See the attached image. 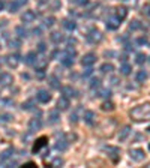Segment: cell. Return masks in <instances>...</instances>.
<instances>
[{
  "mask_svg": "<svg viewBox=\"0 0 150 168\" xmlns=\"http://www.w3.org/2000/svg\"><path fill=\"white\" fill-rule=\"evenodd\" d=\"M126 15H128V9L125 6H120V8L116 9V18H119L120 21H123L126 18Z\"/></svg>",
  "mask_w": 150,
  "mask_h": 168,
  "instance_id": "8fae6325",
  "label": "cell"
},
{
  "mask_svg": "<svg viewBox=\"0 0 150 168\" xmlns=\"http://www.w3.org/2000/svg\"><path fill=\"white\" fill-rule=\"evenodd\" d=\"M38 50L41 51V53H44V51H45V44H44V42H41V44L38 45Z\"/></svg>",
  "mask_w": 150,
  "mask_h": 168,
  "instance_id": "ab89813d",
  "label": "cell"
},
{
  "mask_svg": "<svg viewBox=\"0 0 150 168\" xmlns=\"http://www.w3.org/2000/svg\"><path fill=\"white\" fill-rule=\"evenodd\" d=\"M129 29L131 30H138V29H143V24L138 20H134V21H131V24H129Z\"/></svg>",
  "mask_w": 150,
  "mask_h": 168,
  "instance_id": "484cf974",
  "label": "cell"
},
{
  "mask_svg": "<svg viewBox=\"0 0 150 168\" xmlns=\"http://www.w3.org/2000/svg\"><path fill=\"white\" fill-rule=\"evenodd\" d=\"M39 3H45V2H48V0H38Z\"/></svg>",
  "mask_w": 150,
  "mask_h": 168,
  "instance_id": "bcb514c9",
  "label": "cell"
},
{
  "mask_svg": "<svg viewBox=\"0 0 150 168\" xmlns=\"http://www.w3.org/2000/svg\"><path fill=\"white\" fill-rule=\"evenodd\" d=\"M62 92H63V95H66L68 98H75V96H78V95H77V90H75V89H72L71 86L63 87V89H62Z\"/></svg>",
  "mask_w": 150,
  "mask_h": 168,
  "instance_id": "7c38bea8",
  "label": "cell"
},
{
  "mask_svg": "<svg viewBox=\"0 0 150 168\" xmlns=\"http://www.w3.org/2000/svg\"><path fill=\"white\" fill-rule=\"evenodd\" d=\"M101 107H102L104 111H113V110H114V104H113L111 101H105L102 105H101Z\"/></svg>",
  "mask_w": 150,
  "mask_h": 168,
  "instance_id": "d4e9b609",
  "label": "cell"
},
{
  "mask_svg": "<svg viewBox=\"0 0 150 168\" xmlns=\"http://www.w3.org/2000/svg\"><path fill=\"white\" fill-rule=\"evenodd\" d=\"M35 20H36L35 11H26L24 14H23V17H21V21L23 23H33Z\"/></svg>",
  "mask_w": 150,
  "mask_h": 168,
  "instance_id": "ba28073f",
  "label": "cell"
},
{
  "mask_svg": "<svg viewBox=\"0 0 150 168\" xmlns=\"http://www.w3.org/2000/svg\"><path fill=\"white\" fill-rule=\"evenodd\" d=\"M119 26H120V20H119V18H116V20H108L107 29H108V30H114V29H117Z\"/></svg>",
  "mask_w": 150,
  "mask_h": 168,
  "instance_id": "ac0fdd59",
  "label": "cell"
},
{
  "mask_svg": "<svg viewBox=\"0 0 150 168\" xmlns=\"http://www.w3.org/2000/svg\"><path fill=\"white\" fill-rule=\"evenodd\" d=\"M149 150H150V144H149Z\"/></svg>",
  "mask_w": 150,
  "mask_h": 168,
  "instance_id": "7dc6e473",
  "label": "cell"
},
{
  "mask_svg": "<svg viewBox=\"0 0 150 168\" xmlns=\"http://www.w3.org/2000/svg\"><path fill=\"white\" fill-rule=\"evenodd\" d=\"M131 71H132L131 65H129V63H126V62H123V65L120 66V74H122V75H129V74H131Z\"/></svg>",
  "mask_w": 150,
  "mask_h": 168,
  "instance_id": "2e32d148",
  "label": "cell"
},
{
  "mask_svg": "<svg viewBox=\"0 0 150 168\" xmlns=\"http://www.w3.org/2000/svg\"><path fill=\"white\" fill-rule=\"evenodd\" d=\"M98 96H110V90H102L101 95H98Z\"/></svg>",
  "mask_w": 150,
  "mask_h": 168,
  "instance_id": "b9f144b4",
  "label": "cell"
},
{
  "mask_svg": "<svg viewBox=\"0 0 150 168\" xmlns=\"http://www.w3.org/2000/svg\"><path fill=\"white\" fill-rule=\"evenodd\" d=\"M48 80H50V84L53 86V87H54V89H59V87H60V84H59V80L56 78V77H50Z\"/></svg>",
  "mask_w": 150,
  "mask_h": 168,
  "instance_id": "f1b7e54d",
  "label": "cell"
},
{
  "mask_svg": "<svg viewBox=\"0 0 150 168\" xmlns=\"http://www.w3.org/2000/svg\"><path fill=\"white\" fill-rule=\"evenodd\" d=\"M143 15H146V17H150V5H144L143 6Z\"/></svg>",
  "mask_w": 150,
  "mask_h": 168,
  "instance_id": "1f68e13d",
  "label": "cell"
},
{
  "mask_svg": "<svg viewBox=\"0 0 150 168\" xmlns=\"http://www.w3.org/2000/svg\"><path fill=\"white\" fill-rule=\"evenodd\" d=\"M131 134V128L129 126H125L123 129H122V132H120V135H119V140L120 141H125L126 138H128V135Z\"/></svg>",
  "mask_w": 150,
  "mask_h": 168,
  "instance_id": "d6986e66",
  "label": "cell"
},
{
  "mask_svg": "<svg viewBox=\"0 0 150 168\" xmlns=\"http://www.w3.org/2000/svg\"><path fill=\"white\" fill-rule=\"evenodd\" d=\"M17 33H20V36H26V30H23V27H17Z\"/></svg>",
  "mask_w": 150,
  "mask_h": 168,
  "instance_id": "f35d334b",
  "label": "cell"
},
{
  "mask_svg": "<svg viewBox=\"0 0 150 168\" xmlns=\"http://www.w3.org/2000/svg\"><path fill=\"white\" fill-rule=\"evenodd\" d=\"M11 153H12V149H8V150H5L3 153H2V159H8L9 156H11Z\"/></svg>",
  "mask_w": 150,
  "mask_h": 168,
  "instance_id": "d6a6232c",
  "label": "cell"
},
{
  "mask_svg": "<svg viewBox=\"0 0 150 168\" xmlns=\"http://www.w3.org/2000/svg\"><path fill=\"white\" fill-rule=\"evenodd\" d=\"M57 108L59 110H68L69 108V99H68V96H62L60 99H59V102H57Z\"/></svg>",
  "mask_w": 150,
  "mask_h": 168,
  "instance_id": "30bf717a",
  "label": "cell"
},
{
  "mask_svg": "<svg viewBox=\"0 0 150 168\" xmlns=\"http://www.w3.org/2000/svg\"><path fill=\"white\" fill-rule=\"evenodd\" d=\"M147 167H150V164H149V165H147Z\"/></svg>",
  "mask_w": 150,
  "mask_h": 168,
  "instance_id": "c3c4849f",
  "label": "cell"
},
{
  "mask_svg": "<svg viewBox=\"0 0 150 168\" xmlns=\"http://www.w3.org/2000/svg\"><path fill=\"white\" fill-rule=\"evenodd\" d=\"M129 117L132 119L134 122H149L150 120V104L144 102L140 104L137 107H134L129 111Z\"/></svg>",
  "mask_w": 150,
  "mask_h": 168,
  "instance_id": "6da1fadb",
  "label": "cell"
},
{
  "mask_svg": "<svg viewBox=\"0 0 150 168\" xmlns=\"http://www.w3.org/2000/svg\"><path fill=\"white\" fill-rule=\"evenodd\" d=\"M57 120H59L57 111H53V113H50V122H51V123H56Z\"/></svg>",
  "mask_w": 150,
  "mask_h": 168,
  "instance_id": "4dcf8cb0",
  "label": "cell"
},
{
  "mask_svg": "<svg viewBox=\"0 0 150 168\" xmlns=\"http://www.w3.org/2000/svg\"><path fill=\"white\" fill-rule=\"evenodd\" d=\"M18 8H20V5H18L17 2L14 0V2H12V3L9 5V12H17V9H18Z\"/></svg>",
  "mask_w": 150,
  "mask_h": 168,
  "instance_id": "f546056e",
  "label": "cell"
},
{
  "mask_svg": "<svg viewBox=\"0 0 150 168\" xmlns=\"http://www.w3.org/2000/svg\"><path fill=\"white\" fill-rule=\"evenodd\" d=\"M135 80H137V83H144L147 80V72L146 71H138L137 75H135Z\"/></svg>",
  "mask_w": 150,
  "mask_h": 168,
  "instance_id": "e0dca14e",
  "label": "cell"
},
{
  "mask_svg": "<svg viewBox=\"0 0 150 168\" xmlns=\"http://www.w3.org/2000/svg\"><path fill=\"white\" fill-rule=\"evenodd\" d=\"M72 2H74V5H80V6L87 5V0H72Z\"/></svg>",
  "mask_w": 150,
  "mask_h": 168,
  "instance_id": "d590c367",
  "label": "cell"
},
{
  "mask_svg": "<svg viewBox=\"0 0 150 168\" xmlns=\"http://www.w3.org/2000/svg\"><path fill=\"white\" fill-rule=\"evenodd\" d=\"M137 42H138L140 45H146V44H147V38H146V36H141V38L137 39Z\"/></svg>",
  "mask_w": 150,
  "mask_h": 168,
  "instance_id": "836d02e7",
  "label": "cell"
},
{
  "mask_svg": "<svg viewBox=\"0 0 150 168\" xmlns=\"http://www.w3.org/2000/svg\"><path fill=\"white\" fill-rule=\"evenodd\" d=\"M111 71H114V66H113L111 63H104V65L101 66V72H102V74H108Z\"/></svg>",
  "mask_w": 150,
  "mask_h": 168,
  "instance_id": "cb8c5ba5",
  "label": "cell"
},
{
  "mask_svg": "<svg viewBox=\"0 0 150 168\" xmlns=\"http://www.w3.org/2000/svg\"><path fill=\"white\" fill-rule=\"evenodd\" d=\"M3 6H5V3H3V2H2V0H0V11H2V9H3Z\"/></svg>",
  "mask_w": 150,
  "mask_h": 168,
  "instance_id": "f6af8a7d",
  "label": "cell"
},
{
  "mask_svg": "<svg viewBox=\"0 0 150 168\" xmlns=\"http://www.w3.org/2000/svg\"><path fill=\"white\" fill-rule=\"evenodd\" d=\"M50 38H51V41L54 42V44H60V42L63 41V36L59 33V32H53V33L50 35Z\"/></svg>",
  "mask_w": 150,
  "mask_h": 168,
  "instance_id": "7402d4cb",
  "label": "cell"
},
{
  "mask_svg": "<svg viewBox=\"0 0 150 168\" xmlns=\"http://www.w3.org/2000/svg\"><path fill=\"white\" fill-rule=\"evenodd\" d=\"M35 60H36V53L35 51H30V53H27V56H26V63L27 65H33Z\"/></svg>",
  "mask_w": 150,
  "mask_h": 168,
  "instance_id": "44dd1931",
  "label": "cell"
},
{
  "mask_svg": "<svg viewBox=\"0 0 150 168\" xmlns=\"http://www.w3.org/2000/svg\"><path fill=\"white\" fill-rule=\"evenodd\" d=\"M60 6H62V3H60L59 0H54V3H53V8L57 9V8H60Z\"/></svg>",
  "mask_w": 150,
  "mask_h": 168,
  "instance_id": "60d3db41",
  "label": "cell"
},
{
  "mask_svg": "<svg viewBox=\"0 0 150 168\" xmlns=\"http://www.w3.org/2000/svg\"><path fill=\"white\" fill-rule=\"evenodd\" d=\"M104 150L108 153V158L114 164H117L119 162V159H120V149L119 147H114V146H108V147H105Z\"/></svg>",
  "mask_w": 150,
  "mask_h": 168,
  "instance_id": "7a4b0ae2",
  "label": "cell"
},
{
  "mask_svg": "<svg viewBox=\"0 0 150 168\" xmlns=\"http://www.w3.org/2000/svg\"><path fill=\"white\" fill-rule=\"evenodd\" d=\"M90 86H92V89H95V87H99V80H98V78H93Z\"/></svg>",
  "mask_w": 150,
  "mask_h": 168,
  "instance_id": "74e56055",
  "label": "cell"
},
{
  "mask_svg": "<svg viewBox=\"0 0 150 168\" xmlns=\"http://www.w3.org/2000/svg\"><path fill=\"white\" fill-rule=\"evenodd\" d=\"M15 2H17V3L20 5V6H24L26 3H27V0H15Z\"/></svg>",
  "mask_w": 150,
  "mask_h": 168,
  "instance_id": "7bdbcfd3",
  "label": "cell"
},
{
  "mask_svg": "<svg viewBox=\"0 0 150 168\" xmlns=\"http://www.w3.org/2000/svg\"><path fill=\"white\" fill-rule=\"evenodd\" d=\"M39 128H41V120L39 119H32L30 123H29V131L32 132V131H36Z\"/></svg>",
  "mask_w": 150,
  "mask_h": 168,
  "instance_id": "5bb4252c",
  "label": "cell"
},
{
  "mask_svg": "<svg viewBox=\"0 0 150 168\" xmlns=\"http://www.w3.org/2000/svg\"><path fill=\"white\" fill-rule=\"evenodd\" d=\"M53 24H54V18H53V17L45 18V26H48V27H51Z\"/></svg>",
  "mask_w": 150,
  "mask_h": 168,
  "instance_id": "e575fe53",
  "label": "cell"
},
{
  "mask_svg": "<svg viewBox=\"0 0 150 168\" xmlns=\"http://www.w3.org/2000/svg\"><path fill=\"white\" fill-rule=\"evenodd\" d=\"M87 41L90 42V44H99L102 41V33H101L99 30H96V29H93L89 32L87 35Z\"/></svg>",
  "mask_w": 150,
  "mask_h": 168,
  "instance_id": "277c9868",
  "label": "cell"
},
{
  "mask_svg": "<svg viewBox=\"0 0 150 168\" xmlns=\"http://www.w3.org/2000/svg\"><path fill=\"white\" fill-rule=\"evenodd\" d=\"M23 167H36V164H35V162H27V164H24Z\"/></svg>",
  "mask_w": 150,
  "mask_h": 168,
  "instance_id": "ee69618b",
  "label": "cell"
},
{
  "mask_svg": "<svg viewBox=\"0 0 150 168\" xmlns=\"http://www.w3.org/2000/svg\"><path fill=\"white\" fill-rule=\"evenodd\" d=\"M146 54H143V53H138L137 56H135V63H138V65H143L144 62H146Z\"/></svg>",
  "mask_w": 150,
  "mask_h": 168,
  "instance_id": "4316f807",
  "label": "cell"
},
{
  "mask_svg": "<svg viewBox=\"0 0 150 168\" xmlns=\"http://www.w3.org/2000/svg\"><path fill=\"white\" fill-rule=\"evenodd\" d=\"M62 63H63L65 66H72V63H74V59H72V56H63V59H62Z\"/></svg>",
  "mask_w": 150,
  "mask_h": 168,
  "instance_id": "83f0119b",
  "label": "cell"
},
{
  "mask_svg": "<svg viewBox=\"0 0 150 168\" xmlns=\"http://www.w3.org/2000/svg\"><path fill=\"white\" fill-rule=\"evenodd\" d=\"M96 62V56L93 54V53H89V54H86L81 60V65L83 66H92L93 63Z\"/></svg>",
  "mask_w": 150,
  "mask_h": 168,
  "instance_id": "52a82bcc",
  "label": "cell"
},
{
  "mask_svg": "<svg viewBox=\"0 0 150 168\" xmlns=\"http://www.w3.org/2000/svg\"><path fill=\"white\" fill-rule=\"evenodd\" d=\"M14 83V78L11 74H2L0 75V86H9Z\"/></svg>",
  "mask_w": 150,
  "mask_h": 168,
  "instance_id": "9c48e42d",
  "label": "cell"
},
{
  "mask_svg": "<svg viewBox=\"0 0 150 168\" xmlns=\"http://www.w3.org/2000/svg\"><path fill=\"white\" fill-rule=\"evenodd\" d=\"M129 156H131V159L135 161V162H141V161H144V158H146V153H144L143 149H131V150H129Z\"/></svg>",
  "mask_w": 150,
  "mask_h": 168,
  "instance_id": "3957f363",
  "label": "cell"
},
{
  "mask_svg": "<svg viewBox=\"0 0 150 168\" xmlns=\"http://www.w3.org/2000/svg\"><path fill=\"white\" fill-rule=\"evenodd\" d=\"M47 143H48V137H45V135H42V137H39L36 141H35L33 144V149H32V152L33 153H36V152H39L44 147V146H47Z\"/></svg>",
  "mask_w": 150,
  "mask_h": 168,
  "instance_id": "8992f818",
  "label": "cell"
},
{
  "mask_svg": "<svg viewBox=\"0 0 150 168\" xmlns=\"http://www.w3.org/2000/svg\"><path fill=\"white\" fill-rule=\"evenodd\" d=\"M83 119L87 125H93V122H95V113H93V111H86Z\"/></svg>",
  "mask_w": 150,
  "mask_h": 168,
  "instance_id": "4fadbf2b",
  "label": "cell"
},
{
  "mask_svg": "<svg viewBox=\"0 0 150 168\" xmlns=\"http://www.w3.org/2000/svg\"><path fill=\"white\" fill-rule=\"evenodd\" d=\"M62 164H63V161L60 159V158H57V159L53 161V164H51V165H53V167H57V165H62Z\"/></svg>",
  "mask_w": 150,
  "mask_h": 168,
  "instance_id": "8d00e7d4",
  "label": "cell"
},
{
  "mask_svg": "<svg viewBox=\"0 0 150 168\" xmlns=\"http://www.w3.org/2000/svg\"><path fill=\"white\" fill-rule=\"evenodd\" d=\"M63 27H65L66 30H69V32H72V30H75L77 24H75L74 21H71V20H65V21H63Z\"/></svg>",
  "mask_w": 150,
  "mask_h": 168,
  "instance_id": "603a6c76",
  "label": "cell"
},
{
  "mask_svg": "<svg viewBox=\"0 0 150 168\" xmlns=\"http://www.w3.org/2000/svg\"><path fill=\"white\" fill-rule=\"evenodd\" d=\"M36 99L41 102V104H48V102L51 101V95L48 90H44V89H41L39 92L36 93Z\"/></svg>",
  "mask_w": 150,
  "mask_h": 168,
  "instance_id": "5b68a950",
  "label": "cell"
},
{
  "mask_svg": "<svg viewBox=\"0 0 150 168\" xmlns=\"http://www.w3.org/2000/svg\"><path fill=\"white\" fill-rule=\"evenodd\" d=\"M66 147H68V143H66V140H59L57 138V141H56V149L60 152H63V150H66Z\"/></svg>",
  "mask_w": 150,
  "mask_h": 168,
  "instance_id": "ffe728a7",
  "label": "cell"
},
{
  "mask_svg": "<svg viewBox=\"0 0 150 168\" xmlns=\"http://www.w3.org/2000/svg\"><path fill=\"white\" fill-rule=\"evenodd\" d=\"M18 63H20V57H18L17 54H14V56H9V57H8V65L11 68H17Z\"/></svg>",
  "mask_w": 150,
  "mask_h": 168,
  "instance_id": "9a60e30c",
  "label": "cell"
}]
</instances>
